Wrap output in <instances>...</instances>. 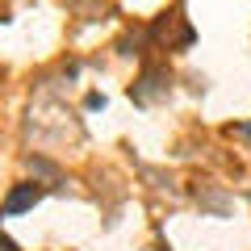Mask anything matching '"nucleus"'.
<instances>
[{
  "label": "nucleus",
  "mask_w": 251,
  "mask_h": 251,
  "mask_svg": "<svg viewBox=\"0 0 251 251\" xmlns=\"http://www.w3.org/2000/svg\"><path fill=\"white\" fill-rule=\"evenodd\" d=\"M239 134H247V138H251V122H243V126H239Z\"/></svg>",
  "instance_id": "423d86ee"
},
{
  "label": "nucleus",
  "mask_w": 251,
  "mask_h": 251,
  "mask_svg": "<svg viewBox=\"0 0 251 251\" xmlns=\"http://www.w3.org/2000/svg\"><path fill=\"white\" fill-rule=\"evenodd\" d=\"M84 105H88V109H105V97H100V92H88V100H84Z\"/></svg>",
  "instance_id": "20e7f679"
},
{
  "label": "nucleus",
  "mask_w": 251,
  "mask_h": 251,
  "mask_svg": "<svg viewBox=\"0 0 251 251\" xmlns=\"http://www.w3.org/2000/svg\"><path fill=\"white\" fill-rule=\"evenodd\" d=\"M0 251H21V247H17V243L9 239V234H0Z\"/></svg>",
  "instance_id": "39448f33"
},
{
  "label": "nucleus",
  "mask_w": 251,
  "mask_h": 251,
  "mask_svg": "<svg viewBox=\"0 0 251 251\" xmlns=\"http://www.w3.org/2000/svg\"><path fill=\"white\" fill-rule=\"evenodd\" d=\"M29 168L42 172V176H54V163H46V159H29Z\"/></svg>",
  "instance_id": "7ed1b4c3"
},
{
  "label": "nucleus",
  "mask_w": 251,
  "mask_h": 251,
  "mask_svg": "<svg viewBox=\"0 0 251 251\" xmlns=\"http://www.w3.org/2000/svg\"><path fill=\"white\" fill-rule=\"evenodd\" d=\"M42 197H46V188H42V184H29V180H25V184H13V193L4 197L0 214H4V218H17V214H25V209H34Z\"/></svg>",
  "instance_id": "f03ea898"
},
{
  "label": "nucleus",
  "mask_w": 251,
  "mask_h": 251,
  "mask_svg": "<svg viewBox=\"0 0 251 251\" xmlns=\"http://www.w3.org/2000/svg\"><path fill=\"white\" fill-rule=\"evenodd\" d=\"M168 88H172L168 67H147V72L130 84V100H138V105H155L159 97H168Z\"/></svg>",
  "instance_id": "f257e3e1"
}]
</instances>
